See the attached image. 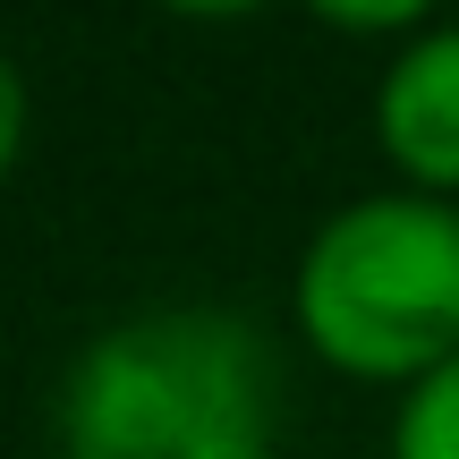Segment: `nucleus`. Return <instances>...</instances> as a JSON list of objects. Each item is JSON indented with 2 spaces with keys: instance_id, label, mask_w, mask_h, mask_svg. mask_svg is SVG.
I'll return each instance as SVG.
<instances>
[{
  "instance_id": "1",
  "label": "nucleus",
  "mask_w": 459,
  "mask_h": 459,
  "mask_svg": "<svg viewBox=\"0 0 459 459\" xmlns=\"http://www.w3.org/2000/svg\"><path fill=\"white\" fill-rule=\"evenodd\" d=\"M273 349L247 315L153 307L68 366L60 459H273Z\"/></svg>"
},
{
  "instance_id": "2",
  "label": "nucleus",
  "mask_w": 459,
  "mask_h": 459,
  "mask_svg": "<svg viewBox=\"0 0 459 459\" xmlns=\"http://www.w3.org/2000/svg\"><path fill=\"white\" fill-rule=\"evenodd\" d=\"M298 332L366 383H426L459 358V213L434 196H366L315 230L298 264Z\"/></svg>"
},
{
  "instance_id": "3",
  "label": "nucleus",
  "mask_w": 459,
  "mask_h": 459,
  "mask_svg": "<svg viewBox=\"0 0 459 459\" xmlns=\"http://www.w3.org/2000/svg\"><path fill=\"white\" fill-rule=\"evenodd\" d=\"M375 128H383V153L426 196H451L459 187V26H426L383 68Z\"/></svg>"
},
{
  "instance_id": "4",
  "label": "nucleus",
  "mask_w": 459,
  "mask_h": 459,
  "mask_svg": "<svg viewBox=\"0 0 459 459\" xmlns=\"http://www.w3.org/2000/svg\"><path fill=\"white\" fill-rule=\"evenodd\" d=\"M392 459H459V358L443 366V375H426L409 400H400Z\"/></svg>"
},
{
  "instance_id": "5",
  "label": "nucleus",
  "mask_w": 459,
  "mask_h": 459,
  "mask_svg": "<svg viewBox=\"0 0 459 459\" xmlns=\"http://www.w3.org/2000/svg\"><path fill=\"white\" fill-rule=\"evenodd\" d=\"M17 153H26V77H17V60L0 51V179L17 170Z\"/></svg>"
}]
</instances>
